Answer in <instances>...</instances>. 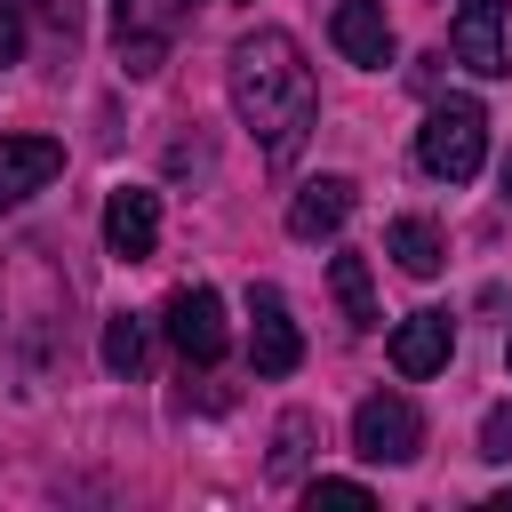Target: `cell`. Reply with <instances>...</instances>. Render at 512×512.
Instances as JSON below:
<instances>
[{"label":"cell","mask_w":512,"mask_h":512,"mask_svg":"<svg viewBox=\"0 0 512 512\" xmlns=\"http://www.w3.org/2000/svg\"><path fill=\"white\" fill-rule=\"evenodd\" d=\"M224 88H232V112L256 136V152L288 168L304 152L312 120H320V88H312V64H304L296 32H280V24L240 32L232 40V64H224Z\"/></svg>","instance_id":"1"},{"label":"cell","mask_w":512,"mask_h":512,"mask_svg":"<svg viewBox=\"0 0 512 512\" xmlns=\"http://www.w3.org/2000/svg\"><path fill=\"white\" fill-rule=\"evenodd\" d=\"M416 160H424V176H440V184H472L480 160H488V112H480L472 96L432 104L424 128H416Z\"/></svg>","instance_id":"2"},{"label":"cell","mask_w":512,"mask_h":512,"mask_svg":"<svg viewBox=\"0 0 512 512\" xmlns=\"http://www.w3.org/2000/svg\"><path fill=\"white\" fill-rule=\"evenodd\" d=\"M352 456L360 464H416L424 456V416L408 392H368L352 408Z\"/></svg>","instance_id":"3"},{"label":"cell","mask_w":512,"mask_h":512,"mask_svg":"<svg viewBox=\"0 0 512 512\" xmlns=\"http://www.w3.org/2000/svg\"><path fill=\"white\" fill-rule=\"evenodd\" d=\"M160 328H168V344H176L192 368H216V360H224V344H232V328H224V296H216L208 280L176 288V296H168V312H160Z\"/></svg>","instance_id":"4"},{"label":"cell","mask_w":512,"mask_h":512,"mask_svg":"<svg viewBox=\"0 0 512 512\" xmlns=\"http://www.w3.org/2000/svg\"><path fill=\"white\" fill-rule=\"evenodd\" d=\"M448 48L480 80H504L512 72V0H464L456 24H448Z\"/></svg>","instance_id":"5"},{"label":"cell","mask_w":512,"mask_h":512,"mask_svg":"<svg viewBox=\"0 0 512 512\" xmlns=\"http://www.w3.org/2000/svg\"><path fill=\"white\" fill-rule=\"evenodd\" d=\"M248 360H256V376H296V360H304V336H296L280 288H248Z\"/></svg>","instance_id":"6"},{"label":"cell","mask_w":512,"mask_h":512,"mask_svg":"<svg viewBox=\"0 0 512 512\" xmlns=\"http://www.w3.org/2000/svg\"><path fill=\"white\" fill-rule=\"evenodd\" d=\"M112 48L128 80H152L168 64V8L160 0H112Z\"/></svg>","instance_id":"7"},{"label":"cell","mask_w":512,"mask_h":512,"mask_svg":"<svg viewBox=\"0 0 512 512\" xmlns=\"http://www.w3.org/2000/svg\"><path fill=\"white\" fill-rule=\"evenodd\" d=\"M64 176V144L56 136H0V216L24 208L32 192H48Z\"/></svg>","instance_id":"8"},{"label":"cell","mask_w":512,"mask_h":512,"mask_svg":"<svg viewBox=\"0 0 512 512\" xmlns=\"http://www.w3.org/2000/svg\"><path fill=\"white\" fill-rule=\"evenodd\" d=\"M104 248H112L120 264H144V256L160 248V192L120 184V192L104 200Z\"/></svg>","instance_id":"9"},{"label":"cell","mask_w":512,"mask_h":512,"mask_svg":"<svg viewBox=\"0 0 512 512\" xmlns=\"http://www.w3.org/2000/svg\"><path fill=\"white\" fill-rule=\"evenodd\" d=\"M328 40H336V56H344V64L384 72V64H392V16H384V0H336Z\"/></svg>","instance_id":"10"},{"label":"cell","mask_w":512,"mask_h":512,"mask_svg":"<svg viewBox=\"0 0 512 512\" xmlns=\"http://www.w3.org/2000/svg\"><path fill=\"white\" fill-rule=\"evenodd\" d=\"M352 200H360L352 176H312V184L288 200V240H336L344 216H352Z\"/></svg>","instance_id":"11"},{"label":"cell","mask_w":512,"mask_h":512,"mask_svg":"<svg viewBox=\"0 0 512 512\" xmlns=\"http://www.w3.org/2000/svg\"><path fill=\"white\" fill-rule=\"evenodd\" d=\"M448 352H456V320H448V312H408V320L392 328V368H400L408 384H416V376H440Z\"/></svg>","instance_id":"12"},{"label":"cell","mask_w":512,"mask_h":512,"mask_svg":"<svg viewBox=\"0 0 512 512\" xmlns=\"http://www.w3.org/2000/svg\"><path fill=\"white\" fill-rule=\"evenodd\" d=\"M384 256H392L408 280H432V272L448 264V240H440V224H432V216H392V232H384Z\"/></svg>","instance_id":"13"},{"label":"cell","mask_w":512,"mask_h":512,"mask_svg":"<svg viewBox=\"0 0 512 512\" xmlns=\"http://www.w3.org/2000/svg\"><path fill=\"white\" fill-rule=\"evenodd\" d=\"M328 280H336L344 328H360V336H368V328H376V288H368V256H352V248H344V256L328 264Z\"/></svg>","instance_id":"14"},{"label":"cell","mask_w":512,"mask_h":512,"mask_svg":"<svg viewBox=\"0 0 512 512\" xmlns=\"http://www.w3.org/2000/svg\"><path fill=\"white\" fill-rule=\"evenodd\" d=\"M312 432H320V416H312V408H288L280 432H272V464H264V472H272V480H296L304 456H312Z\"/></svg>","instance_id":"15"},{"label":"cell","mask_w":512,"mask_h":512,"mask_svg":"<svg viewBox=\"0 0 512 512\" xmlns=\"http://www.w3.org/2000/svg\"><path fill=\"white\" fill-rule=\"evenodd\" d=\"M104 368H112V376H136V368H144V320H136V312H112V320H104Z\"/></svg>","instance_id":"16"},{"label":"cell","mask_w":512,"mask_h":512,"mask_svg":"<svg viewBox=\"0 0 512 512\" xmlns=\"http://www.w3.org/2000/svg\"><path fill=\"white\" fill-rule=\"evenodd\" d=\"M480 456H488V464H512V400H496V408L480 416Z\"/></svg>","instance_id":"17"},{"label":"cell","mask_w":512,"mask_h":512,"mask_svg":"<svg viewBox=\"0 0 512 512\" xmlns=\"http://www.w3.org/2000/svg\"><path fill=\"white\" fill-rule=\"evenodd\" d=\"M304 504H312V512H320V504H352V512H360V504H368V488H360V480H328V472H320V480H304Z\"/></svg>","instance_id":"18"},{"label":"cell","mask_w":512,"mask_h":512,"mask_svg":"<svg viewBox=\"0 0 512 512\" xmlns=\"http://www.w3.org/2000/svg\"><path fill=\"white\" fill-rule=\"evenodd\" d=\"M24 56V0H0V64Z\"/></svg>","instance_id":"19"},{"label":"cell","mask_w":512,"mask_h":512,"mask_svg":"<svg viewBox=\"0 0 512 512\" xmlns=\"http://www.w3.org/2000/svg\"><path fill=\"white\" fill-rule=\"evenodd\" d=\"M488 512H512V488H504V496H488Z\"/></svg>","instance_id":"20"},{"label":"cell","mask_w":512,"mask_h":512,"mask_svg":"<svg viewBox=\"0 0 512 512\" xmlns=\"http://www.w3.org/2000/svg\"><path fill=\"white\" fill-rule=\"evenodd\" d=\"M504 200H512V160H504Z\"/></svg>","instance_id":"21"},{"label":"cell","mask_w":512,"mask_h":512,"mask_svg":"<svg viewBox=\"0 0 512 512\" xmlns=\"http://www.w3.org/2000/svg\"><path fill=\"white\" fill-rule=\"evenodd\" d=\"M504 360H512V336H504Z\"/></svg>","instance_id":"22"},{"label":"cell","mask_w":512,"mask_h":512,"mask_svg":"<svg viewBox=\"0 0 512 512\" xmlns=\"http://www.w3.org/2000/svg\"><path fill=\"white\" fill-rule=\"evenodd\" d=\"M184 8H200V0H184Z\"/></svg>","instance_id":"23"}]
</instances>
